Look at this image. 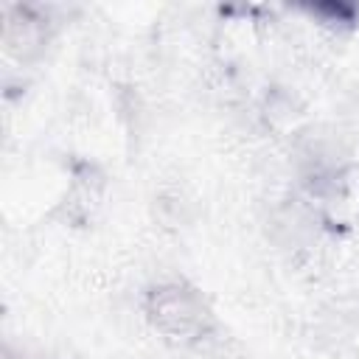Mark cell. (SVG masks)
Instances as JSON below:
<instances>
[{
    "mask_svg": "<svg viewBox=\"0 0 359 359\" xmlns=\"http://www.w3.org/2000/svg\"><path fill=\"white\" fill-rule=\"evenodd\" d=\"M149 317L154 328H160L168 339L177 342H194L210 328V311L205 300L182 283H163L151 289Z\"/></svg>",
    "mask_w": 359,
    "mask_h": 359,
    "instance_id": "cell-1",
    "label": "cell"
}]
</instances>
